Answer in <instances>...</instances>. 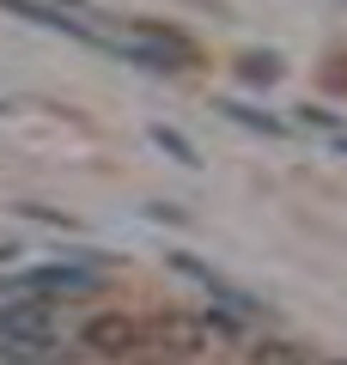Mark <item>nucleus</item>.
Masks as SVG:
<instances>
[{
	"label": "nucleus",
	"mask_w": 347,
	"mask_h": 365,
	"mask_svg": "<svg viewBox=\"0 0 347 365\" xmlns=\"http://www.w3.org/2000/svg\"><path fill=\"white\" fill-rule=\"evenodd\" d=\"M74 299V292H98V268H25L13 280H0V299Z\"/></svg>",
	"instance_id": "obj_1"
},
{
	"label": "nucleus",
	"mask_w": 347,
	"mask_h": 365,
	"mask_svg": "<svg viewBox=\"0 0 347 365\" xmlns=\"http://www.w3.org/2000/svg\"><path fill=\"white\" fill-rule=\"evenodd\" d=\"M86 347L110 353V359L141 353V323H129V317H98V323H86Z\"/></svg>",
	"instance_id": "obj_2"
},
{
	"label": "nucleus",
	"mask_w": 347,
	"mask_h": 365,
	"mask_svg": "<svg viewBox=\"0 0 347 365\" xmlns=\"http://www.w3.org/2000/svg\"><path fill=\"white\" fill-rule=\"evenodd\" d=\"M159 341H165V353H201V341H207V317H183V311H165L159 317V329H153Z\"/></svg>",
	"instance_id": "obj_3"
},
{
	"label": "nucleus",
	"mask_w": 347,
	"mask_h": 365,
	"mask_svg": "<svg viewBox=\"0 0 347 365\" xmlns=\"http://www.w3.org/2000/svg\"><path fill=\"white\" fill-rule=\"evenodd\" d=\"M250 365H305V353L293 341H256L250 347Z\"/></svg>",
	"instance_id": "obj_4"
},
{
	"label": "nucleus",
	"mask_w": 347,
	"mask_h": 365,
	"mask_svg": "<svg viewBox=\"0 0 347 365\" xmlns=\"http://www.w3.org/2000/svg\"><path fill=\"white\" fill-rule=\"evenodd\" d=\"M153 146H159V153H171V158H177V165H201V158H195V146L183 140L177 128H165V122H159V128H153Z\"/></svg>",
	"instance_id": "obj_5"
},
{
	"label": "nucleus",
	"mask_w": 347,
	"mask_h": 365,
	"mask_svg": "<svg viewBox=\"0 0 347 365\" xmlns=\"http://www.w3.org/2000/svg\"><path fill=\"white\" fill-rule=\"evenodd\" d=\"M231 122H250V128H262V134H281V122H268V116H256V110H244V104H219Z\"/></svg>",
	"instance_id": "obj_6"
},
{
	"label": "nucleus",
	"mask_w": 347,
	"mask_h": 365,
	"mask_svg": "<svg viewBox=\"0 0 347 365\" xmlns=\"http://www.w3.org/2000/svg\"><path fill=\"white\" fill-rule=\"evenodd\" d=\"M244 73H250V79H262V86H268V79H274V61H268V55H256V61H244Z\"/></svg>",
	"instance_id": "obj_7"
}]
</instances>
